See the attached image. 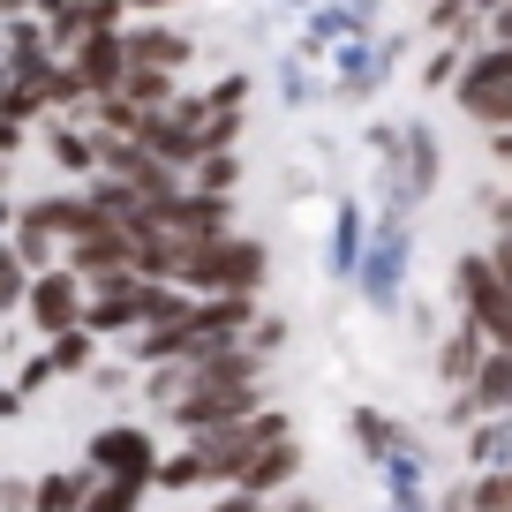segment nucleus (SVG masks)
I'll list each match as a JSON object with an SVG mask.
<instances>
[{
  "mask_svg": "<svg viewBox=\"0 0 512 512\" xmlns=\"http://www.w3.org/2000/svg\"><path fill=\"white\" fill-rule=\"evenodd\" d=\"M490 264H497V279L512 287V234H497V249H490Z\"/></svg>",
  "mask_w": 512,
  "mask_h": 512,
  "instance_id": "2eb2a0df",
  "label": "nucleus"
},
{
  "mask_svg": "<svg viewBox=\"0 0 512 512\" xmlns=\"http://www.w3.org/2000/svg\"><path fill=\"white\" fill-rule=\"evenodd\" d=\"M121 76H128V68H121V38H113V31H91L76 83H83V91H98V98H113V91H121Z\"/></svg>",
  "mask_w": 512,
  "mask_h": 512,
  "instance_id": "20e7f679",
  "label": "nucleus"
},
{
  "mask_svg": "<svg viewBox=\"0 0 512 512\" xmlns=\"http://www.w3.org/2000/svg\"><path fill=\"white\" fill-rule=\"evenodd\" d=\"M467 384H475V407H512V347L482 354V369Z\"/></svg>",
  "mask_w": 512,
  "mask_h": 512,
  "instance_id": "6e6552de",
  "label": "nucleus"
},
{
  "mask_svg": "<svg viewBox=\"0 0 512 512\" xmlns=\"http://www.w3.org/2000/svg\"><path fill=\"white\" fill-rule=\"evenodd\" d=\"M31 317L46 324V332H68V324H76V287H68L61 272H46V279L31 287Z\"/></svg>",
  "mask_w": 512,
  "mask_h": 512,
  "instance_id": "423d86ee",
  "label": "nucleus"
},
{
  "mask_svg": "<svg viewBox=\"0 0 512 512\" xmlns=\"http://www.w3.org/2000/svg\"><path fill=\"white\" fill-rule=\"evenodd\" d=\"M16 287H23V279H16V256H0V302H16Z\"/></svg>",
  "mask_w": 512,
  "mask_h": 512,
  "instance_id": "dca6fc26",
  "label": "nucleus"
},
{
  "mask_svg": "<svg viewBox=\"0 0 512 512\" xmlns=\"http://www.w3.org/2000/svg\"><path fill=\"white\" fill-rule=\"evenodd\" d=\"M490 159H505V166H512V128H490Z\"/></svg>",
  "mask_w": 512,
  "mask_h": 512,
  "instance_id": "f3484780",
  "label": "nucleus"
},
{
  "mask_svg": "<svg viewBox=\"0 0 512 512\" xmlns=\"http://www.w3.org/2000/svg\"><path fill=\"white\" fill-rule=\"evenodd\" d=\"M490 219H497V234H512V196H497V204H490Z\"/></svg>",
  "mask_w": 512,
  "mask_h": 512,
  "instance_id": "a211bd4d",
  "label": "nucleus"
},
{
  "mask_svg": "<svg viewBox=\"0 0 512 512\" xmlns=\"http://www.w3.org/2000/svg\"><path fill=\"white\" fill-rule=\"evenodd\" d=\"M211 512H249V497H234V505H211Z\"/></svg>",
  "mask_w": 512,
  "mask_h": 512,
  "instance_id": "aec40b11",
  "label": "nucleus"
},
{
  "mask_svg": "<svg viewBox=\"0 0 512 512\" xmlns=\"http://www.w3.org/2000/svg\"><path fill=\"white\" fill-rule=\"evenodd\" d=\"M475 369H482V324H467V332H452V347H445V377L467 384Z\"/></svg>",
  "mask_w": 512,
  "mask_h": 512,
  "instance_id": "9d476101",
  "label": "nucleus"
},
{
  "mask_svg": "<svg viewBox=\"0 0 512 512\" xmlns=\"http://www.w3.org/2000/svg\"><path fill=\"white\" fill-rule=\"evenodd\" d=\"M91 460L106 467V475H144L151 445H144V437H136V430H106V437H98V445H91Z\"/></svg>",
  "mask_w": 512,
  "mask_h": 512,
  "instance_id": "0eeeda50",
  "label": "nucleus"
},
{
  "mask_svg": "<svg viewBox=\"0 0 512 512\" xmlns=\"http://www.w3.org/2000/svg\"><path fill=\"white\" fill-rule=\"evenodd\" d=\"M475 512H512V475H490L475 490Z\"/></svg>",
  "mask_w": 512,
  "mask_h": 512,
  "instance_id": "ddd939ff",
  "label": "nucleus"
},
{
  "mask_svg": "<svg viewBox=\"0 0 512 512\" xmlns=\"http://www.w3.org/2000/svg\"><path fill=\"white\" fill-rule=\"evenodd\" d=\"M460 302H467V324H482L490 347H512V287L497 279L490 256H460Z\"/></svg>",
  "mask_w": 512,
  "mask_h": 512,
  "instance_id": "f257e3e1",
  "label": "nucleus"
},
{
  "mask_svg": "<svg viewBox=\"0 0 512 512\" xmlns=\"http://www.w3.org/2000/svg\"><path fill=\"white\" fill-rule=\"evenodd\" d=\"M136 482H144V475H113L106 490L91 497V512H136Z\"/></svg>",
  "mask_w": 512,
  "mask_h": 512,
  "instance_id": "f8f14e48",
  "label": "nucleus"
},
{
  "mask_svg": "<svg viewBox=\"0 0 512 512\" xmlns=\"http://www.w3.org/2000/svg\"><path fill=\"white\" fill-rule=\"evenodd\" d=\"M181 272L196 279V287H234V294H249L256 279H264V249L256 241H196V249H181Z\"/></svg>",
  "mask_w": 512,
  "mask_h": 512,
  "instance_id": "f03ea898",
  "label": "nucleus"
},
{
  "mask_svg": "<svg viewBox=\"0 0 512 512\" xmlns=\"http://www.w3.org/2000/svg\"><path fill=\"white\" fill-rule=\"evenodd\" d=\"M490 23H497V38H512V0H505V8H490Z\"/></svg>",
  "mask_w": 512,
  "mask_h": 512,
  "instance_id": "6ab92c4d",
  "label": "nucleus"
},
{
  "mask_svg": "<svg viewBox=\"0 0 512 512\" xmlns=\"http://www.w3.org/2000/svg\"><path fill=\"white\" fill-rule=\"evenodd\" d=\"M128 53H136V68H166V76H174V68L189 61V38H174V31H136V38H128Z\"/></svg>",
  "mask_w": 512,
  "mask_h": 512,
  "instance_id": "1a4fd4ad",
  "label": "nucleus"
},
{
  "mask_svg": "<svg viewBox=\"0 0 512 512\" xmlns=\"http://www.w3.org/2000/svg\"><path fill=\"white\" fill-rule=\"evenodd\" d=\"M38 512H76V482H46V490H38Z\"/></svg>",
  "mask_w": 512,
  "mask_h": 512,
  "instance_id": "4468645a",
  "label": "nucleus"
},
{
  "mask_svg": "<svg viewBox=\"0 0 512 512\" xmlns=\"http://www.w3.org/2000/svg\"><path fill=\"white\" fill-rule=\"evenodd\" d=\"M294 460H302V452H294V437H272V445H256L249 452V467H241V490H272L279 475H294Z\"/></svg>",
  "mask_w": 512,
  "mask_h": 512,
  "instance_id": "39448f33",
  "label": "nucleus"
},
{
  "mask_svg": "<svg viewBox=\"0 0 512 512\" xmlns=\"http://www.w3.org/2000/svg\"><path fill=\"white\" fill-rule=\"evenodd\" d=\"M460 106L482 128H512V76H467L460 68Z\"/></svg>",
  "mask_w": 512,
  "mask_h": 512,
  "instance_id": "7ed1b4c3",
  "label": "nucleus"
},
{
  "mask_svg": "<svg viewBox=\"0 0 512 512\" xmlns=\"http://www.w3.org/2000/svg\"><path fill=\"white\" fill-rule=\"evenodd\" d=\"M113 98H121V106H159V98H174V91H166V68H136V76H121Z\"/></svg>",
  "mask_w": 512,
  "mask_h": 512,
  "instance_id": "9b49d317",
  "label": "nucleus"
}]
</instances>
